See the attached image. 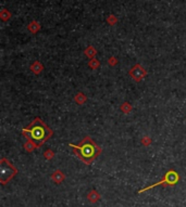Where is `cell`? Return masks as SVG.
<instances>
[{"label":"cell","instance_id":"1","mask_svg":"<svg viewBox=\"0 0 186 207\" xmlns=\"http://www.w3.org/2000/svg\"><path fill=\"white\" fill-rule=\"evenodd\" d=\"M22 135L27 138V140L33 141L37 148H39L50 139L53 135V131L39 117H36L27 127L22 129Z\"/></svg>","mask_w":186,"mask_h":207},{"label":"cell","instance_id":"2","mask_svg":"<svg viewBox=\"0 0 186 207\" xmlns=\"http://www.w3.org/2000/svg\"><path fill=\"white\" fill-rule=\"evenodd\" d=\"M69 146L73 148L74 154L87 165L93 163L94 159H96V157L99 156V154L101 153V148L98 146L89 136H86L78 145L70 143Z\"/></svg>","mask_w":186,"mask_h":207},{"label":"cell","instance_id":"3","mask_svg":"<svg viewBox=\"0 0 186 207\" xmlns=\"http://www.w3.org/2000/svg\"><path fill=\"white\" fill-rule=\"evenodd\" d=\"M179 179H180V178H179V175H178V172H176V171L169 170L167 173H165L164 178H163L161 181H159V182H157V183L152 184V186H148V188L143 189V190L140 191V193L145 192V191H147L148 189H151V188H154V186H173V184H175L176 182L179 181Z\"/></svg>","mask_w":186,"mask_h":207},{"label":"cell","instance_id":"4","mask_svg":"<svg viewBox=\"0 0 186 207\" xmlns=\"http://www.w3.org/2000/svg\"><path fill=\"white\" fill-rule=\"evenodd\" d=\"M17 173V169L11 165L10 162L7 159H1V181L2 183H7L8 180H10L13 176Z\"/></svg>","mask_w":186,"mask_h":207},{"label":"cell","instance_id":"5","mask_svg":"<svg viewBox=\"0 0 186 207\" xmlns=\"http://www.w3.org/2000/svg\"><path fill=\"white\" fill-rule=\"evenodd\" d=\"M129 75L134 79L135 81H140L144 77H146L147 72L140 64H136L131 68V71L129 72Z\"/></svg>","mask_w":186,"mask_h":207},{"label":"cell","instance_id":"6","mask_svg":"<svg viewBox=\"0 0 186 207\" xmlns=\"http://www.w3.org/2000/svg\"><path fill=\"white\" fill-rule=\"evenodd\" d=\"M31 70H32V72L34 73V74H40L42 73V71L44 70V66H42V64L40 63L39 61H35L34 63L31 65Z\"/></svg>","mask_w":186,"mask_h":207},{"label":"cell","instance_id":"7","mask_svg":"<svg viewBox=\"0 0 186 207\" xmlns=\"http://www.w3.org/2000/svg\"><path fill=\"white\" fill-rule=\"evenodd\" d=\"M27 28H28V30L32 33V34H36L38 30H40V24L38 23L37 21H32L30 24H28Z\"/></svg>","mask_w":186,"mask_h":207},{"label":"cell","instance_id":"8","mask_svg":"<svg viewBox=\"0 0 186 207\" xmlns=\"http://www.w3.org/2000/svg\"><path fill=\"white\" fill-rule=\"evenodd\" d=\"M74 101L77 104H80V105H83V104H84L85 102L87 101V97L83 92H78V93H76V94H75Z\"/></svg>","mask_w":186,"mask_h":207},{"label":"cell","instance_id":"9","mask_svg":"<svg viewBox=\"0 0 186 207\" xmlns=\"http://www.w3.org/2000/svg\"><path fill=\"white\" fill-rule=\"evenodd\" d=\"M96 54H97V50H96L93 46H89L85 49V55H86V57L91 58V59H94V57H95Z\"/></svg>","mask_w":186,"mask_h":207},{"label":"cell","instance_id":"10","mask_svg":"<svg viewBox=\"0 0 186 207\" xmlns=\"http://www.w3.org/2000/svg\"><path fill=\"white\" fill-rule=\"evenodd\" d=\"M36 148H37V145L33 141H31V140H27V141L24 143V149H25L27 152H32V151Z\"/></svg>","mask_w":186,"mask_h":207},{"label":"cell","instance_id":"11","mask_svg":"<svg viewBox=\"0 0 186 207\" xmlns=\"http://www.w3.org/2000/svg\"><path fill=\"white\" fill-rule=\"evenodd\" d=\"M120 108L124 114H129V113H131V111H132V105L129 103V102H124V103L120 106Z\"/></svg>","mask_w":186,"mask_h":207},{"label":"cell","instance_id":"12","mask_svg":"<svg viewBox=\"0 0 186 207\" xmlns=\"http://www.w3.org/2000/svg\"><path fill=\"white\" fill-rule=\"evenodd\" d=\"M88 66L91 68H93V70H97L100 66V62L98 61L97 59H91V61L88 62Z\"/></svg>","mask_w":186,"mask_h":207},{"label":"cell","instance_id":"13","mask_svg":"<svg viewBox=\"0 0 186 207\" xmlns=\"http://www.w3.org/2000/svg\"><path fill=\"white\" fill-rule=\"evenodd\" d=\"M63 178H64V176H63V173H62L61 171H56V172L53 173V176H52V179L55 180L56 182H58V183H59L61 180H63Z\"/></svg>","mask_w":186,"mask_h":207},{"label":"cell","instance_id":"14","mask_svg":"<svg viewBox=\"0 0 186 207\" xmlns=\"http://www.w3.org/2000/svg\"><path fill=\"white\" fill-rule=\"evenodd\" d=\"M0 16H1L2 21H7V20L10 19L11 14H10V12H9L8 10H6V9H2L1 12H0Z\"/></svg>","mask_w":186,"mask_h":207},{"label":"cell","instance_id":"15","mask_svg":"<svg viewBox=\"0 0 186 207\" xmlns=\"http://www.w3.org/2000/svg\"><path fill=\"white\" fill-rule=\"evenodd\" d=\"M53 155H55V153H53L52 151H51V150H47L46 152H45L44 156H45V159H51L53 157Z\"/></svg>","mask_w":186,"mask_h":207},{"label":"cell","instance_id":"16","mask_svg":"<svg viewBox=\"0 0 186 207\" xmlns=\"http://www.w3.org/2000/svg\"><path fill=\"white\" fill-rule=\"evenodd\" d=\"M142 143L144 144L145 146H148L150 143H151V139L149 137H144L142 139Z\"/></svg>","mask_w":186,"mask_h":207},{"label":"cell","instance_id":"17","mask_svg":"<svg viewBox=\"0 0 186 207\" xmlns=\"http://www.w3.org/2000/svg\"><path fill=\"white\" fill-rule=\"evenodd\" d=\"M107 21H108V23L110 24V25H114V24L116 23V17L114 16V15H110Z\"/></svg>","mask_w":186,"mask_h":207},{"label":"cell","instance_id":"18","mask_svg":"<svg viewBox=\"0 0 186 207\" xmlns=\"http://www.w3.org/2000/svg\"><path fill=\"white\" fill-rule=\"evenodd\" d=\"M88 197H89V200H91V202H95V201H97L98 195H97V193L96 192H91V194L88 195Z\"/></svg>","mask_w":186,"mask_h":207},{"label":"cell","instance_id":"19","mask_svg":"<svg viewBox=\"0 0 186 207\" xmlns=\"http://www.w3.org/2000/svg\"><path fill=\"white\" fill-rule=\"evenodd\" d=\"M109 64H110L111 66H114L118 64V60H116L115 57H111L110 59H109Z\"/></svg>","mask_w":186,"mask_h":207}]
</instances>
